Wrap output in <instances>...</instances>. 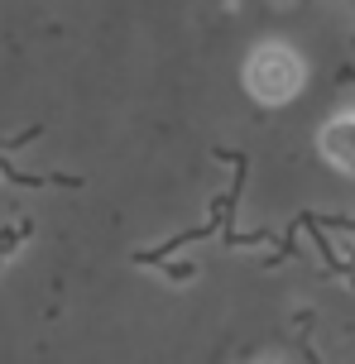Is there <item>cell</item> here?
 Instances as JSON below:
<instances>
[{
    "label": "cell",
    "instance_id": "cell-1",
    "mask_svg": "<svg viewBox=\"0 0 355 364\" xmlns=\"http://www.w3.org/2000/svg\"><path fill=\"white\" fill-rule=\"evenodd\" d=\"M307 82V68H302V58L288 48V43H264L250 53L245 63V87L250 96L260 101V106H283V101H293Z\"/></svg>",
    "mask_w": 355,
    "mask_h": 364
},
{
    "label": "cell",
    "instance_id": "cell-2",
    "mask_svg": "<svg viewBox=\"0 0 355 364\" xmlns=\"http://www.w3.org/2000/svg\"><path fill=\"white\" fill-rule=\"evenodd\" d=\"M322 144V159L341 173H355V110H341L337 120H327L317 134Z\"/></svg>",
    "mask_w": 355,
    "mask_h": 364
},
{
    "label": "cell",
    "instance_id": "cell-3",
    "mask_svg": "<svg viewBox=\"0 0 355 364\" xmlns=\"http://www.w3.org/2000/svg\"><path fill=\"white\" fill-rule=\"evenodd\" d=\"M29 230H34L29 220H10V225H0V264H5V259L15 255L24 240H29Z\"/></svg>",
    "mask_w": 355,
    "mask_h": 364
}]
</instances>
